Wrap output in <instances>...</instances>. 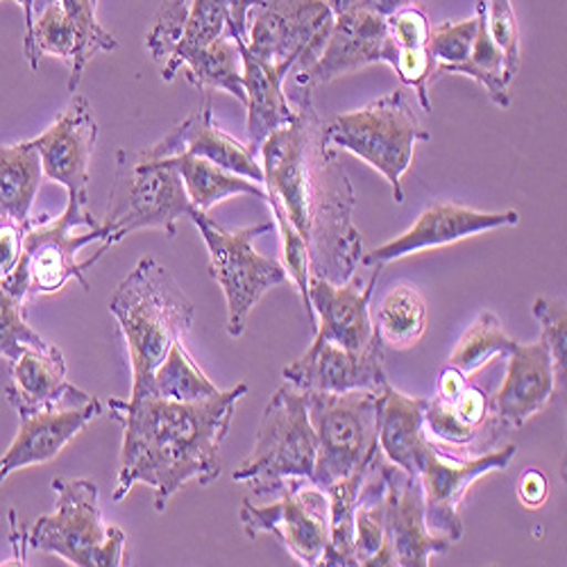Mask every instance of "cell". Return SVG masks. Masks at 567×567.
I'll use <instances>...</instances> for the list:
<instances>
[{
	"instance_id": "cell-1",
	"label": "cell",
	"mask_w": 567,
	"mask_h": 567,
	"mask_svg": "<svg viewBox=\"0 0 567 567\" xmlns=\"http://www.w3.org/2000/svg\"><path fill=\"white\" fill-rule=\"evenodd\" d=\"M259 153L266 203L275 220L289 223L300 234L309 252V275L332 284L348 281L363 257L361 234L352 223L354 192L329 148L309 89H302L296 121L272 132Z\"/></svg>"
},
{
	"instance_id": "cell-2",
	"label": "cell",
	"mask_w": 567,
	"mask_h": 567,
	"mask_svg": "<svg viewBox=\"0 0 567 567\" xmlns=\"http://www.w3.org/2000/svg\"><path fill=\"white\" fill-rule=\"evenodd\" d=\"M246 393L248 384L218 391L203 402L112 398L110 413L123 427L114 502L125 499L136 484H146L155 491V511L164 513L184 484H214L220 477V445Z\"/></svg>"
},
{
	"instance_id": "cell-3",
	"label": "cell",
	"mask_w": 567,
	"mask_h": 567,
	"mask_svg": "<svg viewBox=\"0 0 567 567\" xmlns=\"http://www.w3.org/2000/svg\"><path fill=\"white\" fill-rule=\"evenodd\" d=\"M132 365V395H146L157 365L194 324L196 307L173 275L144 257L110 300Z\"/></svg>"
},
{
	"instance_id": "cell-4",
	"label": "cell",
	"mask_w": 567,
	"mask_h": 567,
	"mask_svg": "<svg viewBox=\"0 0 567 567\" xmlns=\"http://www.w3.org/2000/svg\"><path fill=\"white\" fill-rule=\"evenodd\" d=\"M86 203V194H69V205L58 218L41 216L25 225L21 259L12 275L0 279L14 300L25 305L37 296L58 293L71 279L91 291L84 272L110 250V231Z\"/></svg>"
},
{
	"instance_id": "cell-5",
	"label": "cell",
	"mask_w": 567,
	"mask_h": 567,
	"mask_svg": "<svg viewBox=\"0 0 567 567\" xmlns=\"http://www.w3.org/2000/svg\"><path fill=\"white\" fill-rule=\"evenodd\" d=\"M318 439L309 422L305 393L281 384L266 404L252 454L231 480L248 484L255 497H277L291 480H311Z\"/></svg>"
},
{
	"instance_id": "cell-6",
	"label": "cell",
	"mask_w": 567,
	"mask_h": 567,
	"mask_svg": "<svg viewBox=\"0 0 567 567\" xmlns=\"http://www.w3.org/2000/svg\"><path fill=\"white\" fill-rule=\"evenodd\" d=\"M55 511L34 519L25 545L58 554L78 567L127 565L123 529L107 527L99 506V486L89 480H55Z\"/></svg>"
},
{
	"instance_id": "cell-7",
	"label": "cell",
	"mask_w": 567,
	"mask_h": 567,
	"mask_svg": "<svg viewBox=\"0 0 567 567\" xmlns=\"http://www.w3.org/2000/svg\"><path fill=\"white\" fill-rule=\"evenodd\" d=\"M192 212L194 205L171 157L157 159L144 151H118L116 179L103 223L110 231V248L136 229H162L168 239H175L177 220Z\"/></svg>"
},
{
	"instance_id": "cell-8",
	"label": "cell",
	"mask_w": 567,
	"mask_h": 567,
	"mask_svg": "<svg viewBox=\"0 0 567 567\" xmlns=\"http://www.w3.org/2000/svg\"><path fill=\"white\" fill-rule=\"evenodd\" d=\"M305 400L318 439L311 482L327 491L368 467L380 452V393L307 391Z\"/></svg>"
},
{
	"instance_id": "cell-9",
	"label": "cell",
	"mask_w": 567,
	"mask_h": 567,
	"mask_svg": "<svg viewBox=\"0 0 567 567\" xmlns=\"http://www.w3.org/2000/svg\"><path fill=\"white\" fill-rule=\"evenodd\" d=\"M324 134L329 146L348 151L380 171L389 179L398 205L404 203L402 177L411 166L413 148L417 141H430V132L417 123L402 89L357 112L339 114L324 125Z\"/></svg>"
},
{
	"instance_id": "cell-10",
	"label": "cell",
	"mask_w": 567,
	"mask_h": 567,
	"mask_svg": "<svg viewBox=\"0 0 567 567\" xmlns=\"http://www.w3.org/2000/svg\"><path fill=\"white\" fill-rule=\"evenodd\" d=\"M198 227L209 250V275L227 300V334L239 339L246 332L250 311L257 302L279 284L289 279L287 268L277 259L259 255L252 246L257 236L272 229V223H261L244 229H225L205 212L188 214Z\"/></svg>"
},
{
	"instance_id": "cell-11",
	"label": "cell",
	"mask_w": 567,
	"mask_h": 567,
	"mask_svg": "<svg viewBox=\"0 0 567 567\" xmlns=\"http://www.w3.org/2000/svg\"><path fill=\"white\" fill-rule=\"evenodd\" d=\"M252 8L255 0H171L164 6L146 39L153 58L164 62V82H173L184 62L225 30L234 41H248Z\"/></svg>"
},
{
	"instance_id": "cell-12",
	"label": "cell",
	"mask_w": 567,
	"mask_h": 567,
	"mask_svg": "<svg viewBox=\"0 0 567 567\" xmlns=\"http://www.w3.org/2000/svg\"><path fill=\"white\" fill-rule=\"evenodd\" d=\"M252 10L246 49L272 64L291 62L293 73L307 71L320 58L334 25L327 0H255Z\"/></svg>"
},
{
	"instance_id": "cell-13",
	"label": "cell",
	"mask_w": 567,
	"mask_h": 567,
	"mask_svg": "<svg viewBox=\"0 0 567 567\" xmlns=\"http://www.w3.org/2000/svg\"><path fill=\"white\" fill-rule=\"evenodd\" d=\"M241 525L248 538L272 534L300 565L316 567L329 540V499L311 480H291L272 504L255 506L244 499Z\"/></svg>"
},
{
	"instance_id": "cell-14",
	"label": "cell",
	"mask_w": 567,
	"mask_h": 567,
	"mask_svg": "<svg viewBox=\"0 0 567 567\" xmlns=\"http://www.w3.org/2000/svg\"><path fill=\"white\" fill-rule=\"evenodd\" d=\"M517 454L515 445L493 450L472 458H450L439 454L432 443L415 456V480L424 497V525L430 534L456 545L463 538L461 504L470 486L493 470H506Z\"/></svg>"
},
{
	"instance_id": "cell-15",
	"label": "cell",
	"mask_w": 567,
	"mask_h": 567,
	"mask_svg": "<svg viewBox=\"0 0 567 567\" xmlns=\"http://www.w3.org/2000/svg\"><path fill=\"white\" fill-rule=\"evenodd\" d=\"M101 413L103 404L99 398L73 386L55 404L19 417L17 439L6 454H0V484L17 470L53 461Z\"/></svg>"
},
{
	"instance_id": "cell-16",
	"label": "cell",
	"mask_w": 567,
	"mask_h": 567,
	"mask_svg": "<svg viewBox=\"0 0 567 567\" xmlns=\"http://www.w3.org/2000/svg\"><path fill=\"white\" fill-rule=\"evenodd\" d=\"M384 266H374L368 284L352 275L343 284L309 275V305L316 320V341L334 343L350 352H365L380 337L374 332L370 300Z\"/></svg>"
},
{
	"instance_id": "cell-17",
	"label": "cell",
	"mask_w": 567,
	"mask_h": 567,
	"mask_svg": "<svg viewBox=\"0 0 567 567\" xmlns=\"http://www.w3.org/2000/svg\"><path fill=\"white\" fill-rule=\"evenodd\" d=\"M391 45L386 19L372 12L365 3H359L334 17L320 58L293 80L298 86L313 91L346 73H354L363 66L386 62Z\"/></svg>"
},
{
	"instance_id": "cell-18",
	"label": "cell",
	"mask_w": 567,
	"mask_h": 567,
	"mask_svg": "<svg viewBox=\"0 0 567 567\" xmlns=\"http://www.w3.org/2000/svg\"><path fill=\"white\" fill-rule=\"evenodd\" d=\"M284 382L305 393H380L389 382L384 372V346L380 341L365 352H350L334 343L313 339L298 361L284 368Z\"/></svg>"
},
{
	"instance_id": "cell-19",
	"label": "cell",
	"mask_w": 567,
	"mask_h": 567,
	"mask_svg": "<svg viewBox=\"0 0 567 567\" xmlns=\"http://www.w3.org/2000/svg\"><path fill=\"white\" fill-rule=\"evenodd\" d=\"M517 223H519V214L515 209L488 214V212H477L470 207L436 200L424 209L417 216V220L404 234H400L398 239L363 255L361 264L370 268L386 266L395 259H404L422 250L463 241L472 234H482L499 227H515Z\"/></svg>"
},
{
	"instance_id": "cell-20",
	"label": "cell",
	"mask_w": 567,
	"mask_h": 567,
	"mask_svg": "<svg viewBox=\"0 0 567 567\" xmlns=\"http://www.w3.org/2000/svg\"><path fill=\"white\" fill-rule=\"evenodd\" d=\"M99 125L84 96H73L62 116L32 138L43 175L62 184L69 194H86L89 164L96 148Z\"/></svg>"
},
{
	"instance_id": "cell-21",
	"label": "cell",
	"mask_w": 567,
	"mask_h": 567,
	"mask_svg": "<svg viewBox=\"0 0 567 567\" xmlns=\"http://www.w3.org/2000/svg\"><path fill=\"white\" fill-rule=\"evenodd\" d=\"M380 470L386 482V529L398 565L427 567L430 558L434 554L450 551L452 543L430 534L427 525H424V497L420 482L406 475L384 454L380 456Z\"/></svg>"
},
{
	"instance_id": "cell-22",
	"label": "cell",
	"mask_w": 567,
	"mask_h": 567,
	"mask_svg": "<svg viewBox=\"0 0 567 567\" xmlns=\"http://www.w3.org/2000/svg\"><path fill=\"white\" fill-rule=\"evenodd\" d=\"M144 153L157 159L196 155L236 175H244L257 184H264V168L257 162V155L246 144H241V141L225 134L216 125L212 110V91H203V103L198 112L177 123L162 141H157L155 146Z\"/></svg>"
},
{
	"instance_id": "cell-23",
	"label": "cell",
	"mask_w": 567,
	"mask_h": 567,
	"mask_svg": "<svg viewBox=\"0 0 567 567\" xmlns=\"http://www.w3.org/2000/svg\"><path fill=\"white\" fill-rule=\"evenodd\" d=\"M506 359L508 368L504 384L495 398H491V411L502 430H517L558 395V386L551 357L543 339L529 346L517 343Z\"/></svg>"
},
{
	"instance_id": "cell-24",
	"label": "cell",
	"mask_w": 567,
	"mask_h": 567,
	"mask_svg": "<svg viewBox=\"0 0 567 567\" xmlns=\"http://www.w3.org/2000/svg\"><path fill=\"white\" fill-rule=\"evenodd\" d=\"M244 69V89L248 107V148L259 155L264 141L296 121L298 110L291 107L281 84L293 71L291 62H266L246 49V41H236Z\"/></svg>"
},
{
	"instance_id": "cell-25",
	"label": "cell",
	"mask_w": 567,
	"mask_h": 567,
	"mask_svg": "<svg viewBox=\"0 0 567 567\" xmlns=\"http://www.w3.org/2000/svg\"><path fill=\"white\" fill-rule=\"evenodd\" d=\"M10 374L12 384L6 389V398L19 417L55 404L73 389V384L66 382L64 354L51 343L25 348L21 357L10 363Z\"/></svg>"
},
{
	"instance_id": "cell-26",
	"label": "cell",
	"mask_w": 567,
	"mask_h": 567,
	"mask_svg": "<svg viewBox=\"0 0 567 567\" xmlns=\"http://www.w3.org/2000/svg\"><path fill=\"white\" fill-rule=\"evenodd\" d=\"M377 452L368 465L354 511V556L361 567L398 565L393 543L386 529V482Z\"/></svg>"
},
{
	"instance_id": "cell-27",
	"label": "cell",
	"mask_w": 567,
	"mask_h": 567,
	"mask_svg": "<svg viewBox=\"0 0 567 567\" xmlns=\"http://www.w3.org/2000/svg\"><path fill=\"white\" fill-rule=\"evenodd\" d=\"M424 402L400 393L391 382L380 391V450L411 477H415L417 452L430 443L424 436Z\"/></svg>"
},
{
	"instance_id": "cell-28",
	"label": "cell",
	"mask_w": 567,
	"mask_h": 567,
	"mask_svg": "<svg viewBox=\"0 0 567 567\" xmlns=\"http://www.w3.org/2000/svg\"><path fill=\"white\" fill-rule=\"evenodd\" d=\"M43 177L41 159L32 141L0 146V225L30 223V209Z\"/></svg>"
},
{
	"instance_id": "cell-29",
	"label": "cell",
	"mask_w": 567,
	"mask_h": 567,
	"mask_svg": "<svg viewBox=\"0 0 567 567\" xmlns=\"http://www.w3.org/2000/svg\"><path fill=\"white\" fill-rule=\"evenodd\" d=\"M23 51H25V58L34 73H37L43 55H53V58L64 60L71 69L69 89L78 91L84 69H86V62L82 58L80 37L75 32V28L71 25V21L66 19L60 0H51V3L43 8V12L34 19L32 34L23 41Z\"/></svg>"
},
{
	"instance_id": "cell-30",
	"label": "cell",
	"mask_w": 567,
	"mask_h": 567,
	"mask_svg": "<svg viewBox=\"0 0 567 567\" xmlns=\"http://www.w3.org/2000/svg\"><path fill=\"white\" fill-rule=\"evenodd\" d=\"M171 159L184 179L188 200L198 212L207 214L212 207L231 196H255L259 200L268 198L266 188H261L257 182L220 168L209 159L196 155H177Z\"/></svg>"
},
{
	"instance_id": "cell-31",
	"label": "cell",
	"mask_w": 567,
	"mask_h": 567,
	"mask_svg": "<svg viewBox=\"0 0 567 567\" xmlns=\"http://www.w3.org/2000/svg\"><path fill=\"white\" fill-rule=\"evenodd\" d=\"M372 322L384 348L409 350L427 332V302L411 284H398L382 300Z\"/></svg>"
},
{
	"instance_id": "cell-32",
	"label": "cell",
	"mask_w": 567,
	"mask_h": 567,
	"mask_svg": "<svg viewBox=\"0 0 567 567\" xmlns=\"http://www.w3.org/2000/svg\"><path fill=\"white\" fill-rule=\"evenodd\" d=\"M182 69H186L188 84H194L198 91L223 89L246 105L241 55L227 30L216 41H212L207 49L188 58Z\"/></svg>"
},
{
	"instance_id": "cell-33",
	"label": "cell",
	"mask_w": 567,
	"mask_h": 567,
	"mask_svg": "<svg viewBox=\"0 0 567 567\" xmlns=\"http://www.w3.org/2000/svg\"><path fill=\"white\" fill-rule=\"evenodd\" d=\"M368 467L354 472V475L329 486V540L320 565L324 567H357L354 556V511L359 488L363 484Z\"/></svg>"
},
{
	"instance_id": "cell-34",
	"label": "cell",
	"mask_w": 567,
	"mask_h": 567,
	"mask_svg": "<svg viewBox=\"0 0 567 567\" xmlns=\"http://www.w3.org/2000/svg\"><path fill=\"white\" fill-rule=\"evenodd\" d=\"M220 389L198 368V363L186 352L182 339L175 341L157 365L146 395L173 400V402H203L216 395Z\"/></svg>"
},
{
	"instance_id": "cell-35",
	"label": "cell",
	"mask_w": 567,
	"mask_h": 567,
	"mask_svg": "<svg viewBox=\"0 0 567 567\" xmlns=\"http://www.w3.org/2000/svg\"><path fill=\"white\" fill-rule=\"evenodd\" d=\"M517 341L504 332L499 318L493 311H484L472 322L465 334L458 339L447 365L458 370L463 377L477 374L497 357H508L515 350Z\"/></svg>"
},
{
	"instance_id": "cell-36",
	"label": "cell",
	"mask_w": 567,
	"mask_h": 567,
	"mask_svg": "<svg viewBox=\"0 0 567 567\" xmlns=\"http://www.w3.org/2000/svg\"><path fill=\"white\" fill-rule=\"evenodd\" d=\"M477 23H480L477 37H475V45H472V51H470V58L461 66H456L454 73L475 78L477 82H482L488 91L491 101L495 105H499L502 110H508L511 107L508 86H511L513 78L506 71L504 55L499 53V49L493 43L491 34L486 30V0H480L477 3Z\"/></svg>"
},
{
	"instance_id": "cell-37",
	"label": "cell",
	"mask_w": 567,
	"mask_h": 567,
	"mask_svg": "<svg viewBox=\"0 0 567 567\" xmlns=\"http://www.w3.org/2000/svg\"><path fill=\"white\" fill-rule=\"evenodd\" d=\"M477 25L480 23L475 14L461 23H441L432 28L427 51L436 62L434 78L452 75L454 69L470 58V51L472 45H475V37H477Z\"/></svg>"
},
{
	"instance_id": "cell-38",
	"label": "cell",
	"mask_w": 567,
	"mask_h": 567,
	"mask_svg": "<svg viewBox=\"0 0 567 567\" xmlns=\"http://www.w3.org/2000/svg\"><path fill=\"white\" fill-rule=\"evenodd\" d=\"M534 316L540 322V339L545 341L554 374H556V386L558 393L565 389V377H567V309L565 300H549L538 298L534 302Z\"/></svg>"
},
{
	"instance_id": "cell-39",
	"label": "cell",
	"mask_w": 567,
	"mask_h": 567,
	"mask_svg": "<svg viewBox=\"0 0 567 567\" xmlns=\"http://www.w3.org/2000/svg\"><path fill=\"white\" fill-rule=\"evenodd\" d=\"M43 346L49 343H45L25 322L23 305L0 287V359L12 363L21 357L25 348Z\"/></svg>"
},
{
	"instance_id": "cell-40",
	"label": "cell",
	"mask_w": 567,
	"mask_h": 567,
	"mask_svg": "<svg viewBox=\"0 0 567 567\" xmlns=\"http://www.w3.org/2000/svg\"><path fill=\"white\" fill-rule=\"evenodd\" d=\"M384 64H391L395 69L398 78L417 93L420 107L427 114H432L430 82L434 80L436 62L430 55L427 45H422V49H398V45H393L391 41Z\"/></svg>"
},
{
	"instance_id": "cell-41",
	"label": "cell",
	"mask_w": 567,
	"mask_h": 567,
	"mask_svg": "<svg viewBox=\"0 0 567 567\" xmlns=\"http://www.w3.org/2000/svg\"><path fill=\"white\" fill-rule=\"evenodd\" d=\"M60 6L80 37L82 58L86 64L99 53L116 51L118 41L99 23L96 3H93V0H60Z\"/></svg>"
},
{
	"instance_id": "cell-42",
	"label": "cell",
	"mask_w": 567,
	"mask_h": 567,
	"mask_svg": "<svg viewBox=\"0 0 567 567\" xmlns=\"http://www.w3.org/2000/svg\"><path fill=\"white\" fill-rule=\"evenodd\" d=\"M486 30L499 49L511 78L517 75L523 55H519V25L513 0H486Z\"/></svg>"
},
{
	"instance_id": "cell-43",
	"label": "cell",
	"mask_w": 567,
	"mask_h": 567,
	"mask_svg": "<svg viewBox=\"0 0 567 567\" xmlns=\"http://www.w3.org/2000/svg\"><path fill=\"white\" fill-rule=\"evenodd\" d=\"M386 28L393 45L398 49H422L430 41L432 23L427 12L417 6H409L386 17Z\"/></svg>"
},
{
	"instance_id": "cell-44",
	"label": "cell",
	"mask_w": 567,
	"mask_h": 567,
	"mask_svg": "<svg viewBox=\"0 0 567 567\" xmlns=\"http://www.w3.org/2000/svg\"><path fill=\"white\" fill-rule=\"evenodd\" d=\"M23 229L17 223L0 225V279L12 275L23 252Z\"/></svg>"
},
{
	"instance_id": "cell-45",
	"label": "cell",
	"mask_w": 567,
	"mask_h": 567,
	"mask_svg": "<svg viewBox=\"0 0 567 567\" xmlns=\"http://www.w3.org/2000/svg\"><path fill=\"white\" fill-rule=\"evenodd\" d=\"M549 495V482L538 470H529L517 484V497L525 506L538 508Z\"/></svg>"
},
{
	"instance_id": "cell-46",
	"label": "cell",
	"mask_w": 567,
	"mask_h": 567,
	"mask_svg": "<svg viewBox=\"0 0 567 567\" xmlns=\"http://www.w3.org/2000/svg\"><path fill=\"white\" fill-rule=\"evenodd\" d=\"M470 382H467V377H463L458 370H454L452 365H445L443 370H441V374H439V391H436V395L439 398H443V400H447V402H452V400H456L461 393H463V389L467 386Z\"/></svg>"
},
{
	"instance_id": "cell-47",
	"label": "cell",
	"mask_w": 567,
	"mask_h": 567,
	"mask_svg": "<svg viewBox=\"0 0 567 567\" xmlns=\"http://www.w3.org/2000/svg\"><path fill=\"white\" fill-rule=\"evenodd\" d=\"M363 3H365L372 12H377V14L386 19V17L395 14L398 10L413 6V0H363Z\"/></svg>"
},
{
	"instance_id": "cell-48",
	"label": "cell",
	"mask_w": 567,
	"mask_h": 567,
	"mask_svg": "<svg viewBox=\"0 0 567 567\" xmlns=\"http://www.w3.org/2000/svg\"><path fill=\"white\" fill-rule=\"evenodd\" d=\"M17 3L25 12V39H28L32 34V25H34V3H37V0H17Z\"/></svg>"
},
{
	"instance_id": "cell-49",
	"label": "cell",
	"mask_w": 567,
	"mask_h": 567,
	"mask_svg": "<svg viewBox=\"0 0 567 567\" xmlns=\"http://www.w3.org/2000/svg\"><path fill=\"white\" fill-rule=\"evenodd\" d=\"M359 3H363V0H327V6H329V10L334 12V17L354 8V6H359Z\"/></svg>"
},
{
	"instance_id": "cell-50",
	"label": "cell",
	"mask_w": 567,
	"mask_h": 567,
	"mask_svg": "<svg viewBox=\"0 0 567 567\" xmlns=\"http://www.w3.org/2000/svg\"><path fill=\"white\" fill-rule=\"evenodd\" d=\"M93 3H99V0H93Z\"/></svg>"
}]
</instances>
